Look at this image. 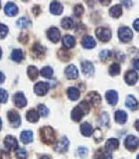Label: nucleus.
Wrapping results in <instances>:
<instances>
[{
    "label": "nucleus",
    "mask_w": 139,
    "mask_h": 159,
    "mask_svg": "<svg viewBox=\"0 0 139 159\" xmlns=\"http://www.w3.org/2000/svg\"><path fill=\"white\" fill-rule=\"evenodd\" d=\"M40 135L44 143L46 144H53L56 141V135L55 131L51 126H44L40 129Z\"/></svg>",
    "instance_id": "1"
},
{
    "label": "nucleus",
    "mask_w": 139,
    "mask_h": 159,
    "mask_svg": "<svg viewBox=\"0 0 139 159\" xmlns=\"http://www.w3.org/2000/svg\"><path fill=\"white\" fill-rule=\"evenodd\" d=\"M96 35L98 38V40H101V42H107L111 38V32L110 30L104 27H99L96 30Z\"/></svg>",
    "instance_id": "2"
},
{
    "label": "nucleus",
    "mask_w": 139,
    "mask_h": 159,
    "mask_svg": "<svg viewBox=\"0 0 139 159\" xmlns=\"http://www.w3.org/2000/svg\"><path fill=\"white\" fill-rule=\"evenodd\" d=\"M118 37L122 42H128L130 41L133 37L132 30L128 27H120L118 30Z\"/></svg>",
    "instance_id": "3"
},
{
    "label": "nucleus",
    "mask_w": 139,
    "mask_h": 159,
    "mask_svg": "<svg viewBox=\"0 0 139 159\" xmlns=\"http://www.w3.org/2000/svg\"><path fill=\"white\" fill-rule=\"evenodd\" d=\"M7 117L9 119L10 125L12 127H18L21 123V118L16 111H9L7 112Z\"/></svg>",
    "instance_id": "4"
},
{
    "label": "nucleus",
    "mask_w": 139,
    "mask_h": 159,
    "mask_svg": "<svg viewBox=\"0 0 139 159\" xmlns=\"http://www.w3.org/2000/svg\"><path fill=\"white\" fill-rule=\"evenodd\" d=\"M4 144H5V147H6L8 150L16 151L17 149L19 148L17 139L15 137H13L12 135H7L6 137L4 138Z\"/></svg>",
    "instance_id": "5"
},
{
    "label": "nucleus",
    "mask_w": 139,
    "mask_h": 159,
    "mask_svg": "<svg viewBox=\"0 0 139 159\" xmlns=\"http://www.w3.org/2000/svg\"><path fill=\"white\" fill-rule=\"evenodd\" d=\"M139 146V139L134 135H128L125 139V147L128 150H135Z\"/></svg>",
    "instance_id": "6"
},
{
    "label": "nucleus",
    "mask_w": 139,
    "mask_h": 159,
    "mask_svg": "<svg viewBox=\"0 0 139 159\" xmlns=\"http://www.w3.org/2000/svg\"><path fill=\"white\" fill-rule=\"evenodd\" d=\"M70 145V141L66 136H63L60 140L57 142L56 146H55V150L58 152H66L68 150V147Z\"/></svg>",
    "instance_id": "7"
},
{
    "label": "nucleus",
    "mask_w": 139,
    "mask_h": 159,
    "mask_svg": "<svg viewBox=\"0 0 139 159\" xmlns=\"http://www.w3.org/2000/svg\"><path fill=\"white\" fill-rule=\"evenodd\" d=\"M49 91V84L47 83L40 82L37 83L34 87V92L39 96H45Z\"/></svg>",
    "instance_id": "8"
},
{
    "label": "nucleus",
    "mask_w": 139,
    "mask_h": 159,
    "mask_svg": "<svg viewBox=\"0 0 139 159\" xmlns=\"http://www.w3.org/2000/svg\"><path fill=\"white\" fill-rule=\"evenodd\" d=\"M13 102L15 103V106L20 107V108L26 107V104H27V99L24 97V94L22 93H15L14 97H13Z\"/></svg>",
    "instance_id": "9"
},
{
    "label": "nucleus",
    "mask_w": 139,
    "mask_h": 159,
    "mask_svg": "<svg viewBox=\"0 0 139 159\" xmlns=\"http://www.w3.org/2000/svg\"><path fill=\"white\" fill-rule=\"evenodd\" d=\"M124 80H125L127 84L133 86V84H135L138 81V74L135 71H128L126 72L125 76H124Z\"/></svg>",
    "instance_id": "10"
},
{
    "label": "nucleus",
    "mask_w": 139,
    "mask_h": 159,
    "mask_svg": "<svg viewBox=\"0 0 139 159\" xmlns=\"http://www.w3.org/2000/svg\"><path fill=\"white\" fill-rule=\"evenodd\" d=\"M65 74H66V77L69 80H74V79H78V71L74 65H70V66H68L66 70H65Z\"/></svg>",
    "instance_id": "11"
},
{
    "label": "nucleus",
    "mask_w": 139,
    "mask_h": 159,
    "mask_svg": "<svg viewBox=\"0 0 139 159\" xmlns=\"http://www.w3.org/2000/svg\"><path fill=\"white\" fill-rule=\"evenodd\" d=\"M48 38L51 40L53 43H57L59 42L60 38H61V33H60V30L56 27H52L48 30Z\"/></svg>",
    "instance_id": "12"
},
{
    "label": "nucleus",
    "mask_w": 139,
    "mask_h": 159,
    "mask_svg": "<svg viewBox=\"0 0 139 159\" xmlns=\"http://www.w3.org/2000/svg\"><path fill=\"white\" fill-rule=\"evenodd\" d=\"M105 98L109 104L115 106L118 102V94L115 91H113V89H109L105 93Z\"/></svg>",
    "instance_id": "13"
},
{
    "label": "nucleus",
    "mask_w": 139,
    "mask_h": 159,
    "mask_svg": "<svg viewBox=\"0 0 139 159\" xmlns=\"http://www.w3.org/2000/svg\"><path fill=\"white\" fill-rule=\"evenodd\" d=\"M4 12L8 16L12 17L15 16L17 13H18V7L16 4H14L13 2H8L5 5V8H4Z\"/></svg>",
    "instance_id": "14"
},
{
    "label": "nucleus",
    "mask_w": 139,
    "mask_h": 159,
    "mask_svg": "<svg viewBox=\"0 0 139 159\" xmlns=\"http://www.w3.org/2000/svg\"><path fill=\"white\" fill-rule=\"evenodd\" d=\"M82 71L86 76H92L94 73V67L91 62L84 61L82 63Z\"/></svg>",
    "instance_id": "15"
},
{
    "label": "nucleus",
    "mask_w": 139,
    "mask_h": 159,
    "mask_svg": "<svg viewBox=\"0 0 139 159\" xmlns=\"http://www.w3.org/2000/svg\"><path fill=\"white\" fill-rule=\"evenodd\" d=\"M82 45L83 46V48L86 49H92L96 47V40H94L92 36H84L83 38V41H82Z\"/></svg>",
    "instance_id": "16"
},
{
    "label": "nucleus",
    "mask_w": 139,
    "mask_h": 159,
    "mask_svg": "<svg viewBox=\"0 0 139 159\" xmlns=\"http://www.w3.org/2000/svg\"><path fill=\"white\" fill-rule=\"evenodd\" d=\"M87 99L91 104H92V106H98L99 103L101 102V96L96 93V92H91L88 93L87 96Z\"/></svg>",
    "instance_id": "17"
},
{
    "label": "nucleus",
    "mask_w": 139,
    "mask_h": 159,
    "mask_svg": "<svg viewBox=\"0 0 139 159\" xmlns=\"http://www.w3.org/2000/svg\"><path fill=\"white\" fill-rule=\"evenodd\" d=\"M76 45V40L72 35H66L63 38V46L66 49H72Z\"/></svg>",
    "instance_id": "18"
},
{
    "label": "nucleus",
    "mask_w": 139,
    "mask_h": 159,
    "mask_svg": "<svg viewBox=\"0 0 139 159\" xmlns=\"http://www.w3.org/2000/svg\"><path fill=\"white\" fill-rule=\"evenodd\" d=\"M63 5L58 1H53L50 5V11L54 15H60L63 12Z\"/></svg>",
    "instance_id": "19"
},
{
    "label": "nucleus",
    "mask_w": 139,
    "mask_h": 159,
    "mask_svg": "<svg viewBox=\"0 0 139 159\" xmlns=\"http://www.w3.org/2000/svg\"><path fill=\"white\" fill-rule=\"evenodd\" d=\"M81 132L83 136H91L93 132L92 126L88 122H83L81 124Z\"/></svg>",
    "instance_id": "20"
},
{
    "label": "nucleus",
    "mask_w": 139,
    "mask_h": 159,
    "mask_svg": "<svg viewBox=\"0 0 139 159\" xmlns=\"http://www.w3.org/2000/svg\"><path fill=\"white\" fill-rule=\"evenodd\" d=\"M115 120L117 123H120V124H124L127 120V114L124 111H115Z\"/></svg>",
    "instance_id": "21"
},
{
    "label": "nucleus",
    "mask_w": 139,
    "mask_h": 159,
    "mask_svg": "<svg viewBox=\"0 0 139 159\" xmlns=\"http://www.w3.org/2000/svg\"><path fill=\"white\" fill-rule=\"evenodd\" d=\"M20 139L24 144H29L30 142H32L33 140V133L30 130H25L21 133L20 135Z\"/></svg>",
    "instance_id": "22"
},
{
    "label": "nucleus",
    "mask_w": 139,
    "mask_h": 159,
    "mask_svg": "<svg viewBox=\"0 0 139 159\" xmlns=\"http://www.w3.org/2000/svg\"><path fill=\"white\" fill-rule=\"evenodd\" d=\"M125 104L128 108L132 109V111H135V109H137V107H138V102L136 101V98L133 96H128L126 98Z\"/></svg>",
    "instance_id": "23"
},
{
    "label": "nucleus",
    "mask_w": 139,
    "mask_h": 159,
    "mask_svg": "<svg viewBox=\"0 0 139 159\" xmlns=\"http://www.w3.org/2000/svg\"><path fill=\"white\" fill-rule=\"evenodd\" d=\"M39 113L36 109H29L26 114V118L28 119V121L30 122H37L39 119Z\"/></svg>",
    "instance_id": "24"
},
{
    "label": "nucleus",
    "mask_w": 139,
    "mask_h": 159,
    "mask_svg": "<svg viewBox=\"0 0 139 159\" xmlns=\"http://www.w3.org/2000/svg\"><path fill=\"white\" fill-rule=\"evenodd\" d=\"M109 14H110V16H112L114 18L120 17L122 15V7L118 4L114 5V6H112L110 9H109Z\"/></svg>",
    "instance_id": "25"
},
{
    "label": "nucleus",
    "mask_w": 139,
    "mask_h": 159,
    "mask_svg": "<svg viewBox=\"0 0 139 159\" xmlns=\"http://www.w3.org/2000/svg\"><path fill=\"white\" fill-rule=\"evenodd\" d=\"M119 146V141L116 138H109L105 143V149L107 150H114V149H117Z\"/></svg>",
    "instance_id": "26"
},
{
    "label": "nucleus",
    "mask_w": 139,
    "mask_h": 159,
    "mask_svg": "<svg viewBox=\"0 0 139 159\" xmlns=\"http://www.w3.org/2000/svg\"><path fill=\"white\" fill-rule=\"evenodd\" d=\"M67 93H68L69 98L72 99V101H77V99L79 98V91L77 88H74V87L69 88Z\"/></svg>",
    "instance_id": "27"
},
{
    "label": "nucleus",
    "mask_w": 139,
    "mask_h": 159,
    "mask_svg": "<svg viewBox=\"0 0 139 159\" xmlns=\"http://www.w3.org/2000/svg\"><path fill=\"white\" fill-rule=\"evenodd\" d=\"M11 59L16 63L21 62L23 59V51L21 49H14L11 54Z\"/></svg>",
    "instance_id": "28"
},
{
    "label": "nucleus",
    "mask_w": 139,
    "mask_h": 159,
    "mask_svg": "<svg viewBox=\"0 0 139 159\" xmlns=\"http://www.w3.org/2000/svg\"><path fill=\"white\" fill-rule=\"evenodd\" d=\"M84 116L83 114V112L81 111V108H79L78 106L74 107V109H73V111H72V118H73V120H74V121H79L82 119V117Z\"/></svg>",
    "instance_id": "29"
},
{
    "label": "nucleus",
    "mask_w": 139,
    "mask_h": 159,
    "mask_svg": "<svg viewBox=\"0 0 139 159\" xmlns=\"http://www.w3.org/2000/svg\"><path fill=\"white\" fill-rule=\"evenodd\" d=\"M27 73H28L29 78L31 79L32 81H35L39 76V71L35 66H29L27 69Z\"/></svg>",
    "instance_id": "30"
},
{
    "label": "nucleus",
    "mask_w": 139,
    "mask_h": 159,
    "mask_svg": "<svg viewBox=\"0 0 139 159\" xmlns=\"http://www.w3.org/2000/svg\"><path fill=\"white\" fill-rule=\"evenodd\" d=\"M32 51L36 56H42V55H44L45 52H46V48L42 46V45H40L39 43H36V44H34Z\"/></svg>",
    "instance_id": "31"
},
{
    "label": "nucleus",
    "mask_w": 139,
    "mask_h": 159,
    "mask_svg": "<svg viewBox=\"0 0 139 159\" xmlns=\"http://www.w3.org/2000/svg\"><path fill=\"white\" fill-rule=\"evenodd\" d=\"M108 72L110 76H117V75L120 74V66L117 63L112 64L110 67L108 69Z\"/></svg>",
    "instance_id": "32"
},
{
    "label": "nucleus",
    "mask_w": 139,
    "mask_h": 159,
    "mask_svg": "<svg viewBox=\"0 0 139 159\" xmlns=\"http://www.w3.org/2000/svg\"><path fill=\"white\" fill-rule=\"evenodd\" d=\"M61 25L64 29H72L74 27V21L72 18L70 17H65L62 22H61Z\"/></svg>",
    "instance_id": "33"
},
{
    "label": "nucleus",
    "mask_w": 139,
    "mask_h": 159,
    "mask_svg": "<svg viewBox=\"0 0 139 159\" xmlns=\"http://www.w3.org/2000/svg\"><path fill=\"white\" fill-rule=\"evenodd\" d=\"M40 74H41V76L44 78H51L53 76V69L49 66H46L41 70Z\"/></svg>",
    "instance_id": "34"
},
{
    "label": "nucleus",
    "mask_w": 139,
    "mask_h": 159,
    "mask_svg": "<svg viewBox=\"0 0 139 159\" xmlns=\"http://www.w3.org/2000/svg\"><path fill=\"white\" fill-rule=\"evenodd\" d=\"M16 24H17V26H18L19 28L24 29V28H27V27L29 26L30 21H29V19L26 18V17H21V18H19V19L17 20Z\"/></svg>",
    "instance_id": "35"
},
{
    "label": "nucleus",
    "mask_w": 139,
    "mask_h": 159,
    "mask_svg": "<svg viewBox=\"0 0 139 159\" xmlns=\"http://www.w3.org/2000/svg\"><path fill=\"white\" fill-rule=\"evenodd\" d=\"M38 113L39 116H47L48 113H49V109L46 106H44V104H39L38 106Z\"/></svg>",
    "instance_id": "36"
},
{
    "label": "nucleus",
    "mask_w": 139,
    "mask_h": 159,
    "mask_svg": "<svg viewBox=\"0 0 139 159\" xmlns=\"http://www.w3.org/2000/svg\"><path fill=\"white\" fill-rule=\"evenodd\" d=\"M79 108H81V111L83 112V114H87L88 111H89V104L87 102H79V104L78 106Z\"/></svg>",
    "instance_id": "37"
},
{
    "label": "nucleus",
    "mask_w": 139,
    "mask_h": 159,
    "mask_svg": "<svg viewBox=\"0 0 139 159\" xmlns=\"http://www.w3.org/2000/svg\"><path fill=\"white\" fill-rule=\"evenodd\" d=\"M83 5L82 4H78V5H76L74 6V15L76 16H78V17H81L82 15L83 14Z\"/></svg>",
    "instance_id": "38"
},
{
    "label": "nucleus",
    "mask_w": 139,
    "mask_h": 159,
    "mask_svg": "<svg viewBox=\"0 0 139 159\" xmlns=\"http://www.w3.org/2000/svg\"><path fill=\"white\" fill-rule=\"evenodd\" d=\"M110 56H111V53L109 50H103V51L99 53V58H101V61H106Z\"/></svg>",
    "instance_id": "39"
},
{
    "label": "nucleus",
    "mask_w": 139,
    "mask_h": 159,
    "mask_svg": "<svg viewBox=\"0 0 139 159\" xmlns=\"http://www.w3.org/2000/svg\"><path fill=\"white\" fill-rule=\"evenodd\" d=\"M15 152H16V157L18 159H25V158H26V156H27V152H26L25 149L18 148Z\"/></svg>",
    "instance_id": "40"
},
{
    "label": "nucleus",
    "mask_w": 139,
    "mask_h": 159,
    "mask_svg": "<svg viewBox=\"0 0 139 159\" xmlns=\"http://www.w3.org/2000/svg\"><path fill=\"white\" fill-rule=\"evenodd\" d=\"M8 93L3 89H0V103H4L7 102Z\"/></svg>",
    "instance_id": "41"
},
{
    "label": "nucleus",
    "mask_w": 139,
    "mask_h": 159,
    "mask_svg": "<svg viewBox=\"0 0 139 159\" xmlns=\"http://www.w3.org/2000/svg\"><path fill=\"white\" fill-rule=\"evenodd\" d=\"M8 33V27L6 25L0 23V39H3Z\"/></svg>",
    "instance_id": "42"
},
{
    "label": "nucleus",
    "mask_w": 139,
    "mask_h": 159,
    "mask_svg": "<svg viewBox=\"0 0 139 159\" xmlns=\"http://www.w3.org/2000/svg\"><path fill=\"white\" fill-rule=\"evenodd\" d=\"M87 148L86 147H83V146H81V147H78V155L79 157H82V158H84L87 155Z\"/></svg>",
    "instance_id": "43"
},
{
    "label": "nucleus",
    "mask_w": 139,
    "mask_h": 159,
    "mask_svg": "<svg viewBox=\"0 0 139 159\" xmlns=\"http://www.w3.org/2000/svg\"><path fill=\"white\" fill-rule=\"evenodd\" d=\"M94 139H96V141H101L102 140V133H101V130L99 128H96V130H94Z\"/></svg>",
    "instance_id": "44"
},
{
    "label": "nucleus",
    "mask_w": 139,
    "mask_h": 159,
    "mask_svg": "<svg viewBox=\"0 0 139 159\" xmlns=\"http://www.w3.org/2000/svg\"><path fill=\"white\" fill-rule=\"evenodd\" d=\"M108 119H109V117L107 116V113L103 112L101 114V124H103V125H106V124H108V121H109Z\"/></svg>",
    "instance_id": "45"
},
{
    "label": "nucleus",
    "mask_w": 139,
    "mask_h": 159,
    "mask_svg": "<svg viewBox=\"0 0 139 159\" xmlns=\"http://www.w3.org/2000/svg\"><path fill=\"white\" fill-rule=\"evenodd\" d=\"M0 159H11V157H10V154L7 151L1 150L0 151Z\"/></svg>",
    "instance_id": "46"
},
{
    "label": "nucleus",
    "mask_w": 139,
    "mask_h": 159,
    "mask_svg": "<svg viewBox=\"0 0 139 159\" xmlns=\"http://www.w3.org/2000/svg\"><path fill=\"white\" fill-rule=\"evenodd\" d=\"M132 66L135 70H139V59H133L132 60Z\"/></svg>",
    "instance_id": "47"
},
{
    "label": "nucleus",
    "mask_w": 139,
    "mask_h": 159,
    "mask_svg": "<svg viewBox=\"0 0 139 159\" xmlns=\"http://www.w3.org/2000/svg\"><path fill=\"white\" fill-rule=\"evenodd\" d=\"M133 27H134V29L136 30V31L139 32V19H136L135 21L133 22Z\"/></svg>",
    "instance_id": "48"
},
{
    "label": "nucleus",
    "mask_w": 139,
    "mask_h": 159,
    "mask_svg": "<svg viewBox=\"0 0 139 159\" xmlns=\"http://www.w3.org/2000/svg\"><path fill=\"white\" fill-rule=\"evenodd\" d=\"M115 58L121 62V61H123V60H124V55L121 54V53H117V55H116V57H115Z\"/></svg>",
    "instance_id": "49"
},
{
    "label": "nucleus",
    "mask_w": 139,
    "mask_h": 159,
    "mask_svg": "<svg viewBox=\"0 0 139 159\" xmlns=\"http://www.w3.org/2000/svg\"><path fill=\"white\" fill-rule=\"evenodd\" d=\"M121 4L125 5V6H127V7H130L132 5V2L131 1H121Z\"/></svg>",
    "instance_id": "50"
},
{
    "label": "nucleus",
    "mask_w": 139,
    "mask_h": 159,
    "mask_svg": "<svg viewBox=\"0 0 139 159\" xmlns=\"http://www.w3.org/2000/svg\"><path fill=\"white\" fill-rule=\"evenodd\" d=\"M4 80H5V77H4V75L0 72V84H2L4 82Z\"/></svg>",
    "instance_id": "51"
},
{
    "label": "nucleus",
    "mask_w": 139,
    "mask_h": 159,
    "mask_svg": "<svg viewBox=\"0 0 139 159\" xmlns=\"http://www.w3.org/2000/svg\"><path fill=\"white\" fill-rule=\"evenodd\" d=\"M134 125H135L136 130L139 132V119H138V120H136V121H135V123H134Z\"/></svg>",
    "instance_id": "52"
},
{
    "label": "nucleus",
    "mask_w": 139,
    "mask_h": 159,
    "mask_svg": "<svg viewBox=\"0 0 139 159\" xmlns=\"http://www.w3.org/2000/svg\"><path fill=\"white\" fill-rule=\"evenodd\" d=\"M41 159H52V158L50 156H48V155H44V156L41 157Z\"/></svg>",
    "instance_id": "53"
},
{
    "label": "nucleus",
    "mask_w": 139,
    "mask_h": 159,
    "mask_svg": "<svg viewBox=\"0 0 139 159\" xmlns=\"http://www.w3.org/2000/svg\"><path fill=\"white\" fill-rule=\"evenodd\" d=\"M1 127H2V120H1V118H0V130H1Z\"/></svg>",
    "instance_id": "54"
},
{
    "label": "nucleus",
    "mask_w": 139,
    "mask_h": 159,
    "mask_svg": "<svg viewBox=\"0 0 139 159\" xmlns=\"http://www.w3.org/2000/svg\"><path fill=\"white\" fill-rule=\"evenodd\" d=\"M1 55H2V51H1V48H0V58H1Z\"/></svg>",
    "instance_id": "55"
},
{
    "label": "nucleus",
    "mask_w": 139,
    "mask_h": 159,
    "mask_svg": "<svg viewBox=\"0 0 139 159\" xmlns=\"http://www.w3.org/2000/svg\"><path fill=\"white\" fill-rule=\"evenodd\" d=\"M137 159H139V154H138V156H137Z\"/></svg>",
    "instance_id": "56"
},
{
    "label": "nucleus",
    "mask_w": 139,
    "mask_h": 159,
    "mask_svg": "<svg viewBox=\"0 0 139 159\" xmlns=\"http://www.w3.org/2000/svg\"><path fill=\"white\" fill-rule=\"evenodd\" d=\"M0 7H1V3H0Z\"/></svg>",
    "instance_id": "57"
}]
</instances>
